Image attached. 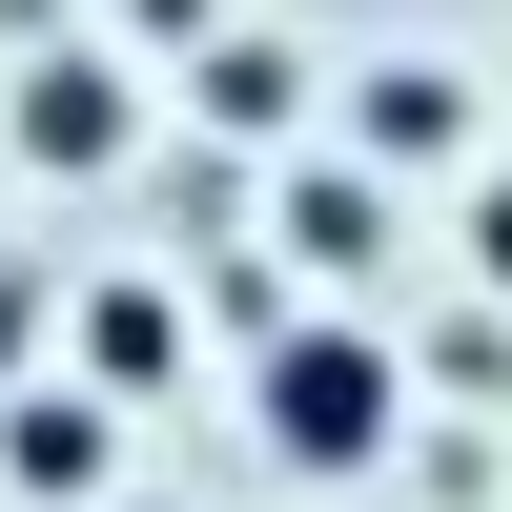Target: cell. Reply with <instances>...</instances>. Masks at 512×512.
<instances>
[{"label":"cell","mask_w":512,"mask_h":512,"mask_svg":"<svg viewBox=\"0 0 512 512\" xmlns=\"http://www.w3.org/2000/svg\"><path fill=\"white\" fill-rule=\"evenodd\" d=\"M246 410H267V451H287V472H369V451L410 431V369H390V328L308 308V328H267V369H246Z\"/></svg>","instance_id":"cell-1"},{"label":"cell","mask_w":512,"mask_h":512,"mask_svg":"<svg viewBox=\"0 0 512 512\" xmlns=\"http://www.w3.org/2000/svg\"><path fill=\"white\" fill-rule=\"evenodd\" d=\"M267 246L308 287H369V267H390V185H369V164H287V185H267Z\"/></svg>","instance_id":"cell-2"},{"label":"cell","mask_w":512,"mask_h":512,"mask_svg":"<svg viewBox=\"0 0 512 512\" xmlns=\"http://www.w3.org/2000/svg\"><path fill=\"white\" fill-rule=\"evenodd\" d=\"M164 369H185V287H144V267H123V287H82V390H103V410H144Z\"/></svg>","instance_id":"cell-3"},{"label":"cell","mask_w":512,"mask_h":512,"mask_svg":"<svg viewBox=\"0 0 512 512\" xmlns=\"http://www.w3.org/2000/svg\"><path fill=\"white\" fill-rule=\"evenodd\" d=\"M123 123H144L123 62H41V82H21V164H123Z\"/></svg>","instance_id":"cell-4"},{"label":"cell","mask_w":512,"mask_h":512,"mask_svg":"<svg viewBox=\"0 0 512 512\" xmlns=\"http://www.w3.org/2000/svg\"><path fill=\"white\" fill-rule=\"evenodd\" d=\"M103 451H123L103 390H21V410H0V472H21V492H103Z\"/></svg>","instance_id":"cell-5"},{"label":"cell","mask_w":512,"mask_h":512,"mask_svg":"<svg viewBox=\"0 0 512 512\" xmlns=\"http://www.w3.org/2000/svg\"><path fill=\"white\" fill-rule=\"evenodd\" d=\"M451 144H472V82H451V62H390V82H369V185H390V164H451Z\"/></svg>","instance_id":"cell-6"},{"label":"cell","mask_w":512,"mask_h":512,"mask_svg":"<svg viewBox=\"0 0 512 512\" xmlns=\"http://www.w3.org/2000/svg\"><path fill=\"white\" fill-rule=\"evenodd\" d=\"M287 103H308V82H287V41H246V21H226V41H205V123H246V144H267V123H287Z\"/></svg>","instance_id":"cell-7"},{"label":"cell","mask_w":512,"mask_h":512,"mask_svg":"<svg viewBox=\"0 0 512 512\" xmlns=\"http://www.w3.org/2000/svg\"><path fill=\"white\" fill-rule=\"evenodd\" d=\"M472 287L512 308V164H472Z\"/></svg>","instance_id":"cell-8"},{"label":"cell","mask_w":512,"mask_h":512,"mask_svg":"<svg viewBox=\"0 0 512 512\" xmlns=\"http://www.w3.org/2000/svg\"><path fill=\"white\" fill-rule=\"evenodd\" d=\"M123 21H144V41H226V0H123Z\"/></svg>","instance_id":"cell-9"}]
</instances>
